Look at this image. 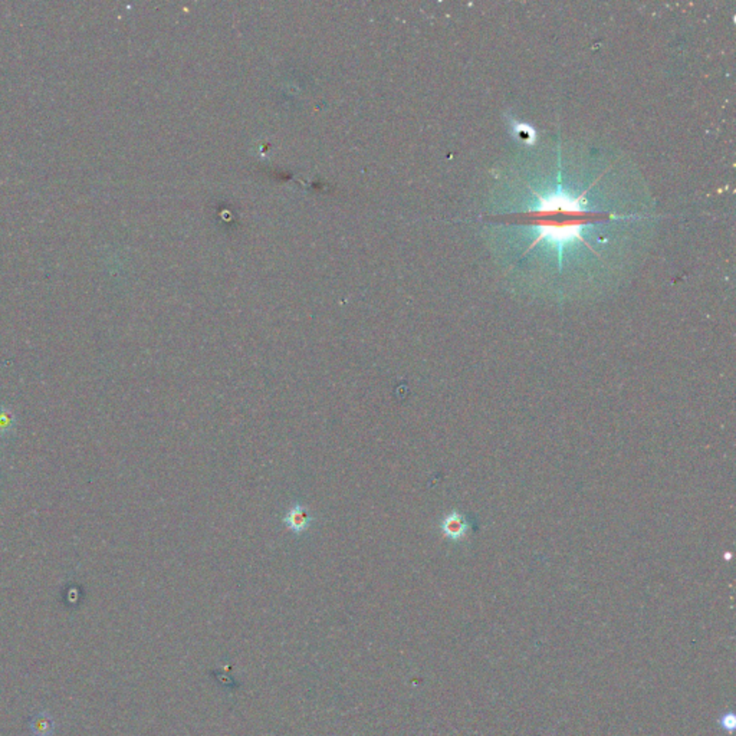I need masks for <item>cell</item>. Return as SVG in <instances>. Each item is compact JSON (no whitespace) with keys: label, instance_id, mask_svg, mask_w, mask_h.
<instances>
[{"label":"cell","instance_id":"2","mask_svg":"<svg viewBox=\"0 0 736 736\" xmlns=\"http://www.w3.org/2000/svg\"><path fill=\"white\" fill-rule=\"evenodd\" d=\"M440 528L446 538H449L452 541H459L468 535V533L470 530V525L463 515H460L459 512H452L445 516V519L442 520Z\"/></svg>","mask_w":736,"mask_h":736},{"label":"cell","instance_id":"1","mask_svg":"<svg viewBox=\"0 0 736 736\" xmlns=\"http://www.w3.org/2000/svg\"><path fill=\"white\" fill-rule=\"evenodd\" d=\"M581 198H571L565 194L543 198L538 207L537 221L540 222V239L545 235L560 243L570 238H580L578 228L587 221V210L580 204Z\"/></svg>","mask_w":736,"mask_h":736},{"label":"cell","instance_id":"3","mask_svg":"<svg viewBox=\"0 0 736 736\" xmlns=\"http://www.w3.org/2000/svg\"><path fill=\"white\" fill-rule=\"evenodd\" d=\"M311 520H312V518H311L308 509L302 505L292 506L283 518L286 528L295 534L305 533L311 527Z\"/></svg>","mask_w":736,"mask_h":736}]
</instances>
